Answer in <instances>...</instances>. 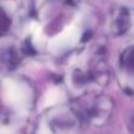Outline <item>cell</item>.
<instances>
[{
  "instance_id": "obj_2",
  "label": "cell",
  "mask_w": 134,
  "mask_h": 134,
  "mask_svg": "<svg viewBox=\"0 0 134 134\" xmlns=\"http://www.w3.org/2000/svg\"><path fill=\"white\" fill-rule=\"evenodd\" d=\"M23 20V5L18 0H0V41L12 39L19 32Z\"/></svg>"
},
{
  "instance_id": "obj_6",
  "label": "cell",
  "mask_w": 134,
  "mask_h": 134,
  "mask_svg": "<svg viewBox=\"0 0 134 134\" xmlns=\"http://www.w3.org/2000/svg\"><path fill=\"white\" fill-rule=\"evenodd\" d=\"M5 64L8 67H15L20 63V54L16 49L9 48L8 51L5 53Z\"/></svg>"
},
{
  "instance_id": "obj_5",
  "label": "cell",
  "mask_w": 134,
  "mask_h": 134,
  "mask_svg": "<svg viewBox=\"0 0 134 134\" xmlns=\"http://www.w3.org/2000/svg\"><path fill=\"white\" fill-rule=\"evenodd\" d=\"M118 76L124 91L134 94V44L128 45L119 57Z\"/></svg>"
},
{
  "instance_id": "obj_1",
  "label": "cell",
  "mask_w": 134,
  "mask_h": 134,
  "mask_svg": "<svg viewBox=\"0 0 134 134\" xmlns=\"http://www.w3.org/2000/svg\"><path fill=\"white\" fill-rule=\"evenodd\" d=\"M82 124L93 127H102L109 121L114 109V102L111 97L100 92H91L76 97L72 104Z\"/></svg>"
},
{
  "instance_id": "obj_4",
  "label": "cell",
  "mask_w": 134,
  "mask_h": 134,
  "mask_svg": "<svg viewBox=\"0 0 134 134\" xmlns=\"http://www.w3.org/2000/svg\"><path fill=\"white\" fill-rule=\"evenodd\" d=\"M109 32L115 37H124L134 28V11L128 6H118L108 18Z\"/></svg>"
},
{
  "instance_id": "obj_7",
  "label": "cell",
  "mask_w": 134,
  "mask_h": 134,
  "mask_svg": "<svg viewBox=\"0 0 134 134\" xmlns=\"http://www.w3.org/2000/svg\"><path fill=\"white\" fill-rule=\"evenodd\" d=\"M130 130H131V132L134 134V114H133V116L131 118V120H130Z\"/></svg>"
},
{
  "instance_id": "obj_3",
  "label": "cell",
  "mask_w": 134,
  "mask_h": 134,
  "mask_svg": "<svg viewBox=\"0 0 134 134\" xmlns=\"http://www.w3.org/2000/svg\"><path fill=\"white\" fill-rule=\"evenodd\" d=\"M47 125L52 134H78L82 121L72 107H57L47 114Z\"/></svg>"
}]
</instances>
